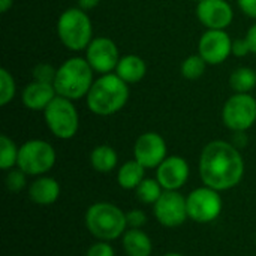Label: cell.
Returning <instances> with one entry per match:
<instances>
[{
    "mask_svg": "<svg viewBox=\"0 0 256 256\" xmlns=\"http://www.w3.org/2000/svg\"><path fill=\"white\" fill-rule=\"evenodd\" d=\"M244 174V160L240 150L222 140L208 142L200 158V177L202 183L219 192L236 188Z\"/></svg>",
    "mask_w": 256,
    "mask_h": 256,
    "instance_id": "obj_1",
    "label": "cell"
},
{
    "mask_svg": "<svg viewBox=\"0 0 256 256\" xmlns=\"http://www.w3.org/2000/svg\"><path fill=\"white\" fill-rule=\"evenodd\" d=\"M88 110L96 116H112L129 100V84L117 74H105L94 80L86 96Z\"/></svg>",
    "mask_w": 256,
    "mask_h": 256,
    "instance_id": "obj_2",
    "label": "cell"
},
{
    "mask_svg": "<svg viewBox=\"0 0 256 256\" xmlns=\"http://www.w3.org/2000/svg\"><path fill=\"white\" fill-rule=\"evenodd\" d=\"M94 70L82 57L68 58L58 69L54 87L58 96L70 100H78L90 92L94 82Z\"/></svg>",
    "mask_w": 256,
    "mask_h": 256,
    "instance_id": "obj_3",
    "label": "cell"
},
{
    "mask_svg": "<svg viewBox=\"0 0 256 256\" xmlns=\"http://www.w3.org/2000/svg\"><path fill=\"white\" fill-rule=\"evenodd\" d=\"M86 225L96 238L111 242L126 232V213L111 202H96L86 212Z\"/></svg>",
    "mask_w": 256,
    "mask_h": 256,
    "instance_id": "obj_4",
    "label": "cell"
},
{
    "mask_svg": "<svg viewBox=\"0 0 256 256\" xmlns=\"http://www.w3.org/2000/svg\"><path fill=\"white\" fill-rule=\"evenodd\" d=\"M57 34L62 44L70 51L87 50L93 40V26L90 16L81 8H69L58 16Z\"/></svg>",
    "mask_w": 256,
    "mask_h": 256,
    "instance_id": "obj_5",
    "label": "cell"
},
{
    "mask_svg": "<svg viewBox=\"0 0 256 256\" xmlns=\"http://www.w3.org/2000/svg\"><path fill=\"white\" fill-rule=\"evenodd\" d=\"M45 123L54 136L60 140H69L75 136L80 128V116L74 105V100L56 96V99L44 111Z\"/></svg>",
    "mask_w": 256,
    "mask_h": 256,
    "instance_id": "obj_6",
    "label": "cell"
},
{
    "mask_svg": "<svg viewBox=\"0 0 256 256\" xmlns=\"http://www.w3.org/2000/svg\"><path fill=\"white\" fill-rule=\"evenodd\" d=\"M56 164V150L44 140H30L20 147L16 166L27 176H42Z\"/></svg>",
    "mask_w": 256,
    "mask_h": 256,
    "instance_id": "obj_7",
    "label": "cell"
},
{
    "mask_svg": "<svg viewBox=\"0 0 256 256\" xmlns=\"http://www.w3.org/2000/svg\"><path fill=\"white\" fill-rule=\"evenodd\" d=\"M222 122L232 132H246L256 122V99L249 93H236L222 108Z\"/></svg>",
    "mask_w": 256,
    "mask_h": 256,
    "instance_id": "obj_8",
    "label": "cell"
},
{
    "mask_svg": "<svg viewBox=\"0 0 256 256\" xmlns=\"http://www.w3.org/2000/svg\"><path fill=\"white\" fill-rule=\"evenodd\" d=\"M188 214L196 224H210L214 222L224 208L222 198L219 190L208 186L198 188L186 196Z\"/></svg>",
    "mask_w": 256,
    "mask_h": 256,
    "instance_id": "obj_9",
    "label": "cell"
},
{
    "mask_svg": "<svg viewBox=\"0 0 256 256\" xmlns=\"http://www.w3.org/2000/svg\"><path fill=\"white\" fill-rule=\"evenodd\" d=\"M153 213L158 222L166 228H177L189 218L186 198L177 190H164L156 204H153Z\"/></svg>",
    "mask_w": 256,
    "mask_h": 256,
    "instance_id": "obj_10",
    "label": "cell"
},
{
    "mask_svg": "<svg viewBox=\"0 0 256 256\" xmlns=\"http://www.w3.org/2000/svg\"><path fill=\"white\" fill-rule=\"evenodd\" d=\"M120 58L117 45L108 38H94L86 50V60L100 75L116 70Z\"/></svg>",
    "mask_w": 256,
    "mask_h": 256,
    "instance_id": "obj_11",
    "label": "cell"
},
{
    "mask_svg": "<svg viewBox=\"0 0 256 256\" xmlns=\"http://www.w3.org/2000/svg\"><path fill=\"white\" fill-rule=\"evenodd\" d=\"M198 54L207 64H220L232 54V40L225 30H207L200 38Z\"/></svg>",
    "mask_w": 256,
    "mask_h": 256,
    "instance_id": "obj_12",
    "label": "cell"
},
{
    "mask_svg": "<svg viewBox=\"0 0 256 256\" xmlns=\"http://www.w3.org/2000/svg\"><path fill=\"white\" fill-rule=\"evenodd\" d=\"M166 142L156 132H146L138 136L134 146V156L146 170L158 168L168 156H166Z\"/></svg>",
    "mask_w": 256,
    "mask_h": 256,
    "instance_id": "obj_13",
    "label": "cell"
},
{
    "mask_svg": "<svg viewBox=\"0 0 256 256\" xmlns=\"http://www.w3.org/2000/svg\"><path fill=\"white\" fill-rule=\"evenodd\" d=\"M196 16L208 30H225L234 20V12L226 0H201Z\"/></svg>",
    "mask_w": 256,
    "mask_h": 256,
    "instance_id": "obj_14",
    "label": "cell"
},
{
    "mask_svg": "<svg viewBox=\"0 0 256 256\" xmlns=\"http://www.w3.org/2000/svg\"><path fill=\"white\" fill-rule=\"evenodd\" d=\"M189 178V164L180 156H168L156 168V180L164 190H178Z\"/></svg>",
    "mask_w": 256,
    "mask_h": 256,
    "instance_id": "obj_15",
    "label": "cell"
},
{
    "mask_svg": "<svg viewBox=\"0 0 256 256\" xmlns=\"http://www.w3.org/2000/svg\"><path fill=\"white\" fill-rule=\"evenodd\" d=\"M56 96L57 92L54 84L39 82L33 80L22 90L21 100L32 111H45V108L56 99Z\"/></svg>",
    "mask_w": 256,
    "mask_h": 256,
    "instance_id": "obj_16",
    "label": "cell"
},
{
    "mask_svg": "<svg viewBox=\"0 0 256 256\" xmlns=\"http://www.w3.org/2000/svg\"><path fill=\"white\" fill-rule=\"evenodd\" d=\"M60 196V184L52 177L40 176L28 186V198L39 206L54 204Z\"/></svg>",
    "mask_w": 256,
    "mask_h": 256,
    "instance_id": "obj_17",
    "label": "cell"
},
{
    "mask_svg": "<svg viewBox=\"0 0 256 256\" xmlns=\"http://www.w3.org/2000/svg\"><path fill=\"white\" fill-rule=\"evenodd\" d=\"M147 72L146 62L135 54L123 56L116 68V74L128 84H136L140 82Z\"/></svg>",
    "mask_w": 256,
    "mask_h": 256,
    "instance_id": "obj_18",
    "label": "cell"
},
{
    "mask_svg": "<svg viewBox=\"0 0 256 256\" xmlns=\"http://www.w3.org/2000/svg\"><path fill=\"white\" fill-rule=\"evenodd\" d=\"M123 249L128 256H150L153 243L142 230L129 228L123 234Z\"/></svg>",
    "mask_w": 256,
    "mask_h": 256,
    "instance_id": "obj_19",
    "label": "cell"
},
{
    "mask_svg": "<svg viewBox=\"0 0 256 256\" xmlns=\"http://www.w3.org/2000/svg\"><path fill=\"white\" fill-rule=\"evenodd\" d=\"M144 171L146 168L135 159L124 162L117 172V182L120 188H123L124 190H135L140 186V183L146 178Z\"/></svg>",
    "mask_w": 256,
    "mask_h": 256,
    "instance_id": "obj_20",
    "label": "cell"
},
{
    "mask_svg": "<svg viewBox=\"0 0 256 256\" xmlns=\"http://www.w3.org/2000/svg\"><path fill=\"white\" fill-rule=\"evenodd\" d=\"M90 164L93 170H96L98 172H111L118 164L117 152L106 144L98 146L90 153Z\"/></svg>",
    "mask_w": 256,
    "mask_h": 256,
    "instance_id": "obj_21",
    "label": "cell"
},
{
    "mask_svg": "<svg viewBox=\"0 0 256 256\" xmlns=\"http://www.w3.org/2000/svg\"><path fill=\"white\" fill-rule=\"evenodd\" d=\"M231 88L236 93H249L256 87V70L250 68H238L230 76Z\"/></svg>",
    "mask_w": 256,
    "mask_h": 256,
    "instance_id": "obj_22",
    "label": "cell"
},
{
    "mask_svg": "<svg viewBox=\"0 0 256 256\" xmlns=\"http://www.w3.org/2000/svg\"><path fill=\"white\" fill-rule=\"evenodd\" d=\"M135 194L142 204H156V201L164 194V188L156 178H144L135 189Z\"/></svg>",
    "mask_w": 256,
    "mask_h": 256,
    "instance_id": "obj_23",
    "label": "cell"
},
{
    "mask_svg": "<svg viewBox=\"0 0 256 256\" xmlns=\"http://www.w3.org/2000/svg\"><path fill=\"white\" fill-rule=\"evenodd\" d=\"M18 152L20 148L15 146V142L9 136L6 135L0 136V168L3 171H9L16 165Z\"/></svg>",
    "mask_w": 256,
    "mask_h": 256,
    "instance_id": "obj_24",
    "label": "cell"
},
{
    "mask_svg": "<svg viewBox=\"0 0 256 256\" xmlns=\"http://www.w3.org/2000/svg\"><path fill=\"white\" fill-rule=\"evenodd\" d=\"M206 66H207V63L200 54L189 56L182 63V75L186 80H198L204 75Z\"/></svg>",
    "mask_w": 256,
    "mask_h": 256,
    "instance_id": "obj_25",
    "label": "cell"
},
{
    "mask_svg": "<svg viewBox=\"0 0 256 256\" xmlns=\"http://www.w3.org/2000/svg\"><path fill=\"white\" fill-rule=\"evenodd\" d=\"M15 80L8 69H0V105L6 106L15 96Z\"/></svg>",
    "mask_w": 256,
    "mask_h": 256,
    "instance_id": "obj_26",
    "label": "cell"
},
{
    "mask_svg": "<svg viewBox=\"0 0 256 256\" xmlns=\"http://www.w3.org/2000/svg\"><path fill=\"white\" fill-rule=\"evenodd\" d=\"M26 172L20 168L9 170L4 178V184L9 192H21L26 188Z\"/></svg>",
    "mask_w": 256,
    "mask_h": 256,
    "instance_id": "obj_27",
    "label": "cell"
},
{
    "mask_svg": "<svg viewBox=\"0 0 256 256\" xmlns=\"http://www.w3.org/2000/svg\"><path fill=\"white\" fill-rule=\"evenodd\" d=\"M56 75H57V69H54L51 64H46V63H39L33 69V80L39 82L54 84Z\"/></svg>",
    "mask_w": 256,
    "mask_h": 256,
    "instance_id": "obj_28",
    "label": "cell"
},
{
    "mask_svg": "<svg viewBox=\"0 0 256 256\" xmlns=\"http://www.w3.org/2000/svg\"><path fill=\"white\" fill-rule=\"evenodd\" d=\"M126 222H128L129 228L141 230V226H144L147 222V216L142 210L135 208V210H130L129 213H126Z\"/></svg>",
    "mask_w": 256,
    "mask_h": 256,
    "instance_id": "obj_29",
    "label": "cell"
},
{
    "mask_svg": "<svg viewBox=\"0 0 256 256\" xmlns=\"http://www.w3.org/2000/svg\"><path fill=\"white\" fill-rule=\"evenodd\" d=\"M86 256H116V252H114L112 246L108 244V242L100 240L88 248Z\"/></svg>",
    "mask_w": 256,
    "mask_h": 256,
    "instance_id": "obj_30",
    "label": "cell"
},
{
    "mask_svg": "<svg viewBox=\"0 0 256 256\" xmlns=\"http://www.w3.org/2000/svg\"><path fill=\"white\" fill-rule=\"evenodd\" d=\"M249 52H250V46H249L246 38H244V39H236V40H232V54H234V56H237V57H244V56H248Z\"/></svg>",
    "mask_w": 256,
    "mask_h": 256,
    "instance_id": "obj_31",
    "label": "cell"
},
{
    "mask_svg": "<svg viewBox=\"0 0 256 256\" xmlns=\"http://www.w3.org/2000/svg\"><path fill=\"white\" fill-rule=\"evenodd\" d=\"M240 9L250 18H256V0H237Z\"/></svg>",
    "mask_w": 256,
    "mask_h": 256,
    "instance_id": "obj_32",
    "label": "cell"
},
{
    "mask_svg": "<svg viewBox=\"0 0 256 256\" xmlns=\"http://www.w3.org/2000/svg\"><path fill=\"white\" fill-rule=\"evenodd\" d=\"M246 40H248V44H249V46H250V52L256 54V24H254V26L248 30V33H246Z\"/></svg>",
    "mask_w": 256,
    "mask_h": 256,
    "instance_id": "obj_33",
    "label": "cell"
},
{
    "mask_svg": "<svg viewBox=\"0 0 256 256\" xmlns=\"http://www.w3.org/2000/svg\"><path fill=\"white\" fill-rule=\"evenodd\" d=\"M232 144H234L237 148H243V147L248 144V136H246V132H234V140H232Z\"/></svg>",
    "mask_w": 256,
    "mask_h": 256,
    "instance_id": "obj_34",
    "label": "cell"
},
{
    "mask_svg": "<svg viewBox=\"0 0 256 256\" xmlns=\"http://www.w3.org/2000/svg\"><path fill=\"white\" fill-rule=\"evenodd\" d=\"M100 3V0H78V6L84 10H88V9H93L96 8L98 4Z\"/></svg>",
    "mask_w": 256,
    "mask_h": 256,
    "instance_id": "obj_35",
    "label": "cell"
},
{
    "mask_svg": "<svg viewBox=\"0 0 256 256\" xmlns=\"http://www.w3.org/2000/svg\"><path fill=\"white\" fill-rule=\"evenodd\" d=\"M12 4H14V0H0V12L2 14L8 12L12 8Z\"/></svg>",
    "mask_w": 256,
    "mask_h": 256,
    "instance_id": "obj_36",
    "label": "cell"
},
{
    "mask_svg": "<svg viewBox=\"0 0 256 256\" xmlns=\"http://www.w3.org/2000/svg\"><path fill=\"white\" fill-rule=\"evenodd\" d=\"M164 256H184V255H182V254H176V252H171V254H165Z\"/></svg>",
    "mask_w": 256,
    "mask_h": 256,
    "instance_id": "obj_37",
    "label": "cell"
},
{
    "mask_svg": "<svg viewBox=\"0 0 256 256\" xmlns=\"http://www.w3.org/2000/svg\"><path fill=\"white\" fill-rule=\"evenodd\" d=\"M194 2H201V0H194Z\"/></svg>",
    "mask_w": 256,
    "mask_h": 256,
    "instance_id": "obj_38",
    "label": "cell"
},
{
    "mask_svg": "<svg viewBox=\"0 0 256 256\" xmlns=\"http://www.w3.org/2000/svg\"><path fill=\"white\" fill-rule=\"evenodd\" d=\"M255 243H256V234H255Z\"/></svg>",
    "mask_w": 256,
    "mask_h": 256,
    "instance_id": "obj_39",
    "label": "cell"
},
{
    "mask_svg": "<svg viewBox=\"0 0 256 256\" xmlns=\"http://www.w3.org/2000/svg\"><path fill=\"white\" fill-rule=\"evenodd\" d=\"M255 70H256V69H255Z\"/></svg>",
    "mask_w": 256,
    "mask_h": 256,
    "instance_id": "obj_40",
    "label": "cell"
}]
</instances>
